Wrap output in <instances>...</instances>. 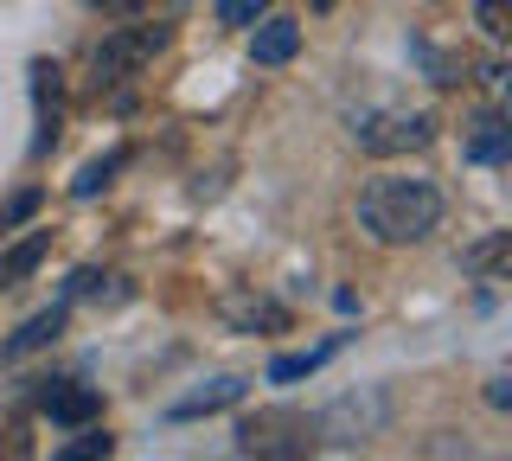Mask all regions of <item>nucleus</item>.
<instances>
[{"mask_svg":"<svg viewBox=\"0 0 512 461\" xmlns=\"http://www.w3.org/2000/svg\"><path fill=\"white\" fill-rule=\"evenodd\" d=\"M352 141L365 154H410L436 141V116L429 109H372V116L352 122Z\"/></svg>","mask_w":512,"mask_h":461,"instance_id":"3","label":"nucleus"},{"mask_svg":"<svg viewBox=\"0 0 512 461\" xmlns=\"http://www.w3.org/2000/svg\"><path fill=\"white\" fill-rule=\"evenodd\" d=\"M237 397H244V378H212L205 391L180 397V404H173V417H205V410H224V404H237Z\"/></svg>","mask_w":512,"mask_h":461,"instance_id":"14","label":"nucleus"},{"mask_svg":"<svg viewBox=\"0 0 512 461\" xmlns=\"http://www.w3.org/2000/svg\"><path fill=\"white\" fill-rule=\"evenodd\" d=\"M218 314H224L237 333H288V308H282V301H269V295H256V289L224 295Z\"/></svg>","mask_w":512,"mask_h":461,"instance_id":"7","label":"nucleus"},{"mask_svg":"<svg viewBox=\"0 0 512 461\" xmlns=\"http://www.w3.org/2000/svg\"><path fill=\"white\" fill-rule=\"evenodd\" d=\"M45 250H52V231H32L26 244H13L7 257H0V289H13V282H26L32 269L45 263Z\"/></svg>","mask_w":512,"mask_h":461,"instance_id":"12","label":"nucleus"},{"mask_svg":"<svg viewBox=\"0 0 512 461\" xmlns=\"http://www.w3.org/2000/svg\"><path fill=\"white\" fill-rule=\"evenodd\" d=\"M410 52H416V65L429 71V84H461V77H468V58H461V52H436L429 39H416Z\"/></svg>","mask_w":512,"mask_h":461,"instance_id":"15","label":"nucleus"},{"mask_svg":"<svg viewBox=\"0 0 512 461\" xmlns=\"http://www.w3.org/2000/svg\"><path fill=\"white\" fill-rule=\"evenodd\" d=\"M32 103H39V135H32V154H52V141L64 129V71L52 58H32Z\"/></svg>","mask_w":512,"mask_h":461,"instance_id":"5","label":"nucleus"},{"mask_svg":"<svg viewBox=\"0 0 512 461\" xmlns=\"http://www.w3.org/2000/svg\"><path fill=\"white\" fill-rule=\"evenodd\" d=\"M474 20H480V33H487V39H506V0H480Z\"/></svg>","mask_w":512,"mask_h":461,"instance_id":"20","label":"nucleus"},{"mask_svg":"<svg viewBox=\"0 0 512 461\" xmlns=\"http://www.w3.org/2000/svg\"><path fill=\"white\" fill-rule=\"evenodd\" d=\"M333 353H340V333L333 340H320V346H308V353H282L276 365H269V385H295V378H308V372H320Z\"/></svg>","mask_w":512,"mask_h":461,"instance_id":"11","label":"nucleus"},{"mask_svg":"<svg viewBox=\"0 0 512 461\" xmlns=\"http://www.w3.org/2000/svg\"><path fill=\"white\" fill-rule=\"evenodd\" d=\"M295 52H301V26L295 20H256V33H250L256 65H288Z\"/></svg>","mask_w":512,"mask_h":461,"instance_id":"9","label":"nucleus"},{"mask_svg":"<svg viewBox=\"0 0 512 461\" xmlns=\"http://www.w3.org/2000/svg\"><path fill=\"white\" fill-rule=\"evenodd\" d=\"M39 410H45L52 423L77 429V423H96V417H103V397H96L90 385H77V378H45V391H39Z\"/></svg>","mask_w":512,"mask_h":461,"instance_id":"6","label":"nucleus"},{"mask_svg":"<svg viewBox=\"0 0 512 461\" xmlns=\"http://www.w3.org/2000/svg\"><path fill=\"white\" fill-rule=\"evenodd\" d=\"M122 167H128V148L103 154V161H90V167H84V173H77V180H71V199H96V193H103V186L116 180Z\"/></svg>","mask_w":512,"mask_h":461,"instance_id":"16","label":"nucleus"},{"mask_svg":"<svg viewBox=\"0 0 512 461\" xmlns=\"http://www.w3.org/2000/svg\"><path fill=\"white\" fill-rule=\"evenodd\" d=\"M276 0H218V26H256Z\"/></svg>","mask_w":512,"mask_h":461,"instance_id":"19","label":"nucleus"},{"mask_svg":"<svg viewBox=\"0 0 512 461\" xmlns=\"http://www.w3.org/2000/svg\"><path fill=\"white\" fill-rule=\"evenodd\" d=\"M167 39H173V26H116V33L90 52V90L103 97V90L141 77L160 52H167Z\"/></svg>","mask_w":512,"mask_h":461,"instance_id":"2","label":"nucleus"},{"mask_svg":"<svg viewBox=\"0 0 512 461\" xmlns=\"http://www.w3.org/2000/svg\"><path fill=\"white\" fill-rule=\"evenodd\" d=\"M109 449H116V436H103V429H96V423H77V436L71 442H64V461H90V455H109Z\"/></svg>","mask_w":512,"mask_h":461,"instance_id":"17","label":"nucleus"},{"mask_svg":"<svg viewBox=\"0 0 512 461\" xmlns=\"http://www.w3.org/2000/svg\"><path fill=\"white\" fill-rule=\"evenodd\" d=\"M359 225L378 237V244H423L429 231L442 225V193L429 180H372L359 193Z\"/></svg>","mask_w":512,"mask_h":461,"instance_id":"1","label":"nucleus"},{"mask_svg":"<svg viewBox=\"0 0 512 461\" xmlns=\"http://www.w3.org/2000/svg\"><path fill=\"white\" fill-rule=\"evenodd\" d=\"M506 257H512V231H493V237H480V244L461 250V269H468V276H500Z\"/></svg>","mask_w":512,"mask_h":461,"instance_id":"13","label":"nucleus"},{"mask_svg":"<svg viewBox=\"0 0 512 461\" xmlns=\"http://www.w3.org/2000/svg\"><path fill=\"white\" fill-rule=\"evenodd\" d=\"M39 205H45V193H39V186H20V193H13L7 205H0V231H13V225H26V218H32V212H39Z\"/></svg>","mask_w":512,"mask_h":461,"instance_id":"18","label":"nucleus"},{"mask_svg":"<svg viewBox=\"0 0 512 461\" xmlns=\"http://www.w3.org/2000/svg\"><path fill=\"white\" fill-rule=\"evenodd\" d=\"M461 154H468L474 167H500L512 154V122L506 109H480V116L468 122V141H461Z\"/></svg>","mask_w":512,"mask_h":461,"instance_id":"8","label":"nucleus"},{"mask_svg":"<svg viewBox=\"0 0 512 461\" xmlns=\"http://www.w3.org/2000/svg\"><path fill=\"white\" fill-rule=\"evenodd\" d=\"M84 7H90V13H109V20H135L148 0H84Z\"/></svg>","mask_w":512,"mask_h":461,"instance_id":"21","label":"nucleus"},{"mask_svg":"<svg viewBox=\"0 0 512 461\" xmlns=\"http://www.w3.org/2000/svg\"><path fill=\"white\" fill-rule=\"evenodd\" d=\"M314 423L301 410H256L237 423V455H308Z\"/></svg>","mask_w":512,"mask_h":461,"instance_id":"4","label":"nucleus"},{"mask_svg":"<svg viewBox=\"0 0 512 461\" xmlns=\"http://www.w3.org/2000/svg\"><path fill=\"white\" fill-rule=\"evenodd\" d=\"M58 333H64V301H58V308H45V314H32V321L0 346V359H26V353H39V346H52Z\"/></svg>","mask_w":512,"mask_h":461,"instance_id":"10","label":"nucleus"}]
</instances>
